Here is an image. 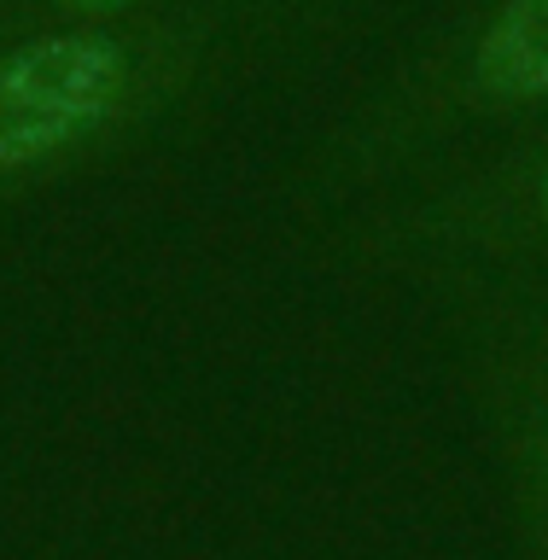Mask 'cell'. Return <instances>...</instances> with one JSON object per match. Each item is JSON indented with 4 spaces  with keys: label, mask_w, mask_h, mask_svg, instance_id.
<instances>
[{
    "label": "cell",
    "mask_w": 548,
    "mask_h": 560,
    "mask_svg": "<svg viewBox=\"0 0 548 560\" xmlns=\"http://www.w3.org/2000/svg\"><path fill=\"white\" fill-rule=\"evenodd\" d=\"M350 234L357 257L432 287L473 275L548 280V135L467 170L415 175V192L362 210Z\"/></svg>",
    "instance_id": "3957f363"
},
{
    "label": "cell",
    "mask_w": 548,
    "mask_h": 560,
    "mask_svg": "<svg viewBox=\"0 0 548 560\" xmlns=\"http://www.w3.org/2000/svg\"><path fill=\"white\" fill-rule=\"evenodd\" d=\"M47 12H59L65 24H117V18H135L158 7V0H42Z\"/></svg>",
    "instance_id": "277c9868"
},
{
    "label": "cell",
    "mask_w": 548,
    "mask_h": 560,
    "mask_svg": "<svg viewBox=\"0 0 548 560\" xmlns=\"http://www.w3.org/2000/svg\"><path fill=\"white\" fill-rule=\"evenodd\" d=\"M210 30L199 18L59 24L0 47V199L88 164L187 88Z\"/></svg>",
    "instance_id": "6da1fadb"
},
{
    "label": "cell",
    "mask_w": 548,
    "mask_h": 560,
    "mask_svg": "<svg viewBox=\"0 0 548 560\" xmlns=\"http://www.w3.org/2000/svg\"><path fill=\"white\" fill-rule=\"evenodd\" d=\"M548 117V0H485L444 30L327 158L333 192L397 187L455 135Z\"/></svg>",
    "instance_id": "7a4b0ae2"
}]
</instances>
